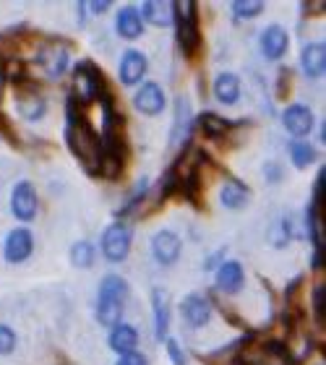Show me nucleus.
<instances>
[{
	"mask_svg": "<svg viewBox=\"0 0 326 365\" xmlns=\"http://www.w3.org/2000/svg\"><path fill=\"white\" fill-rule=\"evenodd\" d=\"M66 141L68 149L76 154L86 173L99 175V162H102V136L91 128L89 120L78 113V105L68 99V125H66Z\"/></svg>",
	"mask_w": 326,
	"mask_h": 365,
	"instance_id": "1",
	"label": "nucleus"
},
{
	"mask_svg": "<svg viewBox=\"0 0 326 365\" xmlns=\"http://www.w3.org/2000/svg\"><path fill=\"white\" fill-rule=\"evenodd\" d=\"M126 297H128V282L118 277V274H107L102 284H99L97 297V321L102 327H118L123 319V308H126Z\"/></svg>",
	"mask_w": 326,
	"mask_h": 365,
	"instance_id": "2",
	"label": "nucleus"
},
{
	"mask_svg": "<svg viewBox=\"0 0 326 365\" xmlns=\"http://www.w3.org/2000/svg\"><path fill=\"white\" fill-rule=\"evenodd\" d=\"M107 91L105 73L89 61H81L73 71V81H71V102L78 107H86L91 102H99V97Z\"/></svg>",
	"mask_w": 326,
	"mask_h": 365,
	"instance_id": "3",
	"label": "nucleus"
},
{
	"mask_svg": "<svg viewBox=\"0 0 326 365\" xmlns=\"http://www.w3.org/2000/svg\"><path fill=\"white\" fill-rule=\"evenodd\" d=\"M198 6L196 3H173V21L178 26V42L185 58H196L201 50V31H198Z\"/></svg>",
	"mask_w": 326,
	"mask_h": 365,
	"instance_id": "4",
	"label": "nucleus"
},
{
	"mask_svg": "<svg viewBox=\"0 0 326 365\" xmlns=\"http://www.w3.org/2000/svg\"><path fill=\"white\" fill-rule=\"evenodd\" d=\"M131 240H133V232L126 222H115L105 230L102 235V256L113 264H121V261L128 259L131 253Z\"/></svg>",
	"mask_w": 326,
	"mask_h": 365,
	"instance_id": "5",
	"label": "nucleus"
},
{
	"mask_svg": "<svg viewBox=\"0 0 326 365\" xmlns=\"http://www.w3.org/2000/svg\"><path fill=\"white\" fill-rule=\"evenodd\" d=\"M16 110L21 115L24 120L37 123L39 118H45L47 113V99L42 97V91L31 84L29 78L16 84Z\"/></svg>",
	"mask_w": 326,
	"mask_h": 365,
	"instance_id": "6",
	"label": "nucleus"
},
{
	"mask_svg": "<svg viewBox=\"0 0 326 365\" xmlns=\"http://www.w3.org/2000/svg\"><path fill=\"white\" fill-rule=\"evenodd\" d=\"M37 209H39L37 188H34L29 180L16 182L14 190H11V212H14L16 220H21V222L34 220V217H37Z\"/></svg>",
	"mask_w": 326,
	"mask_h": 365,
	"instance_id": "7",
	"label": "nucleus"
},
{
	"mask_svg": "<svg viewBox=\"0 0 326 365\" xmlns=\"http://www.w3.org/2000/svg\"><path fill=\"white\" fill-rule=\"evenodd\" d=\"M68 61H71L68 47L61 45V42H45L37 53V66L45 71V76H50V78L63 76L66 68H68Z\"/></svg>",
	"mask_w": 326,
	"mask_h": 365,
	"instance_id": "8",
	"label": "nucleus"
},
{
	"mask_svg": "<svg viewBox=\"0 0 326 365\" xmlns=\"http://www.w3.org/2000/svg\"><path fill=\"white\" fill-rule=\"evenodd\" d=\"M180 253H183V243L173 230H160L152 237V256L160 267H173L175 261L180 259Z\"/></svg>",
	"mask_w": 326,
	"mask_h": 365,
	"instance_id": "9",
	"label": "nucleus"
},
{
	"mask_svg": "<svg viewBox=\"0 0 326 365\" xmlns=\"http://www.w3.org/2000/svg\"><path fill=\"white\" fill-rule=\"evenodd\" d=\"M261 53H264L266 61H282L285 53H287L290 47V34L285 26L280 24H269L264 31H261Z\"/></svg>",
	"mask_w": 326,
	"mask_h": 365,
	"instance_id": "10",
	"label": "nucleus"
},
{
	"mask_svg": "<svg viewBox=\"0 0 326 365\" xmlns=\"http://www.w3.org/2000/svg\"><path fill=\"white\" fill-rule=\"evenodd\" d=\"M282 123H285V128H287L290 136H295V138L308 136V133L316 128V118H313L311 107H305V105H290L287 110L282 113Z\"/></svg>",
	"mask_w": 326,
	"mask_h": 365,
	"instance_id": "11",
	"label": "nucleus"
},
{
	"mask_svg": "<svg viewBox=\"0 0 326 365\" xmlns=\"http://www.w3.org/2000/svg\"><path fill=\"white\" fill-rule=\"evenodd\" d=\"M31 251H34V237H31L29 230H26V227H16L14 232H8L6 248H3L8 264H21V261L29 259Z\"/></svg>",
	"mask_w": 326,
	"mask_h": 365,
	"instance_id": "12",
	"label": "nucleus"
},
{
	"mask_svg": "<svg viewBox=\"0 0 326 365\" xmlns=\"http://www.w3.org/2000/svg\"><path fill=\"white\" fill-rule=\"evenodd\" d=\"M180 313H183V321H185L188 327L201 329L212 319V303L201 295H185L180 303Z\"/></svg>",
	"mask_w": 326,
	"mask_h": 365,
	"instance_id": "13",
	"label": "nucleus"
},
{
	"mask_svg": "<svg viewBox=\"0 0 326 365\" xmlns=\"http://www.w3.org/2000/svg\"><path fill=\"white\" fill-rule=\"evenodd\" d=\"M245 284V269L240 261H222L217 267V287L225 295H235Z\"/></svg>",
	"mask_w": 326,
	"mask_h": 365,
	"instance_id": "14",
	"label": "nucleus"
},
{
	"mask_svg": "<svg viewBox=\"0 0 326 365\" xmlns=\"http://www.w3.org/2000/svg\"><path fill=\"white\" fill-rule=\"evenodd\" d=\"M133 105H136L138 113L160 115L162 110H165V91H162L160 84H154V81H146V84L136 91V97H133Z\"/></svg>",
	"mask_w": 326,
	"mask_h": 365,
	"instance_id": "15",
	"label": "nucleus"
},
{
	"mask_svg": "<svg viewBox=\"0 0 326 365\" xmlns=\"http://www.w3.org/2000/svg\"><path fill=\"white\" fill-rule=\"evenodd\" d=\"M152 311H154V336L157 342H165L170 331V295L162 287L152 289Z\"/></svg>",
	"mask_w": 326,
	"mask_h": 365,
	"instance_id": "16",
	"label": "nucleus"
},
{
	"mask_svg": "<svg viewBox=\"0 0 326 365\" xmlns=\"http://www.w3.org/2000/svg\"><path fill=\"white\" fill-rule=\"evenodd\" d=\"M149 63H146V55L138 53V50H128L123 53L121 58V81L123 86H136L141 78H144Z\"/></svg>",
	"mask_w": 326,
	"mask_h": 365,
	"instance_id": "17",
	"label": "nucleus"
},
{
	"mask_svg": "<svg viewBox=\"0 0 326 365\" xmlns=\"http://www.w3.org/2000/svg\"><path fill=\"white\" fill-rule=\"evenodd\" d=\"M300 68L308 78H321L326 71V47L324 42H308L300 53Z\"/></svg>",
	"mask_w": 326,
	"mask_h": 365,
	"instance_id": "18",
	"label": "nucleus"
},
{
	"mask_svg": "<svg viewBox=\"0 0 326 365\" xmlns=\"http://www.w3.org/2000/svg\"><path fill=\"white\" fill-rule=\"evenodd\" d=\"M190 128H193V113H190V105L185 99H178L175 102V120H173V133H170V144L183 146L188 141Z\"/></svg>",
	"mask_w": 326,
	"mask_h": 365,
	"instance_id": "19",
	"label": "nucleus"
},
{
	"mask_svg": "<svg viewBox=\"0 0 326 365\" xmlns=\"http://www.w3.org/2000/svg\"><path fill=\"white\" fill-rule=\"evenodd\" d=\"M115 31H118L123 39H128V42H133V39H138L144 34V21H141V16H138L136 8L133 6L121 8V14L115 19Z\"/></svg>",
	"mask_w": 326,
	"mask_h": 365,
	"instance_id": "20",
	"label": "nucleus"
},
{
	"mask_svg": "<svg viewBox=\"0 0 326 365\" xmlns=\"http://www.w3.org/2000/svg\"><path fill=\"white\" fill-rule=\"evenodd\" d=\"M220 201H222L225 209L238 212V209H243V206L250 201V190L245 188L240 180H235V178H228L220 188Z\"/></svg>",
	"mask_w": 326,
	"mask_h": 365,
	"instance_id": "21",
	"label": "nucleus"
},
{
	"mask_svg": "<svg viewBox=\"0 0 326 365\" xmlns=\"http://www.w3.org/2000/svg\"><path fill=\"white\" fill-rule=\"evenodd\" d=\"M141 21H149L152 26H170L173 24V3H165V0H146L141 11Z\"/></svg>",
	"mask_w": 326,
	"mask_h": 365,
	"instance_id": "22",
	"label": "nucleus"
},
{
	"mask_svg": "<svg viewBox=\"0 0 326 365\" xmlns=\"http://www.w3.org/2000/svg\"><path fill=\"white\" fill-rule=\"evenodd\" d=\"M107 342H110V347H113L118 355H128V352H136L138 331L131 327V324H118V327H113Z\"/></svg>",
	"mask_w": 326,
	"mask_h": 365,
	"instance_id": "23",
	"label": "nucleus"
},
{
	"mask_svg": "<svg viewBox=\"0 0 326 365\" xmlns=\"http://www.w3.org/2000/svg\"><path fill=\"white\" fill-rule=\"evenodd\" d=\"M193 123H196L198 130H201L206 138H212V141H220V138H225L230 130H233V123L225 120V118H220V115H214V113L198 115Z\"/></svg>",
	"mask_w": 326,
	"mask_h": 365,
	"instance_id": "24",
	"label": "nucleus"
},
{
	"mask_svg": "<svg viewBox=\"0 0 326 365\" xmlns=\"http://www.w3.org/2000/svg\"><path fill=\"white\" fill-rule=\"evenodd\" d=\"M214 97L220 99L222 105H235L240 99V78L235 73H220L214 78Z\"/></svg>",
	"mask_w": 326,
	"mask_h": 365,
	"instance_id": "25",
	"label": "nucleus"
},
{
	"mask_svg": "<svg viewBox=\"0 0 326 365\" xmlns=\"http://www.w3.org/2000/svg\"><path fill=\"white\" fill-rule=\"evenodd\" d=\"M290 160L297 170H305L316 160V149L308 141H295V144H290Z\"/></svg>",
	"mask_w": 326,
	"mask_h": 365,
	"instance_id": "26",
	"label": "nucleus"
},
{
	"mask_svg": "<svg viewBox=\"0 0 326 365\" xmlns=\"http://www.w3.org/2000/svg\"><path fill=\"white\" fill-rule=\"evenodd\" d=\"M71 264L76 269H89L94 264V245L89 240H81L71 248Z\"/></svg>",
	"mask_w": 326,
	"mask_h": 365,
	"instance_id": "27",
	"label": "nucleus"
},
{
	"mask_svg": "<svg viewBox=\"0 0 326 365\" xmlns=\"http://www.w3.org/2000/svg\"><path fill=\"white\" fill-rule=\"evenodd\" d=\"M261 11H264V3H261V0H235V3H233V16H235V21L256 19Z\"/></svg>",
	"mask_w": 326,
	"mask_h": 365,
	"instance_id": "28",
	"label": "nucleus"
},
{
	"mask_svg": "<svg viewBox=\"0 0 326 365\" xmlns=\"http://www.w3.org/2000/svg\"><path fill=\"white\" fill-rule=\"evenodd\" d=\"M311 311L316 316L319 324H324V311H326V287L324 284H316L311 289Z\"/></svg>",
	"mask_w": 326,
	"mask_h": 365,
	"instance_id": "29",
	"label": "nucleus"
},
{
	"mask_svg": "<svg viewBox=\"0 0 326 365\" xmlns=\"http://www.w3.org/2000/svg\"><path fill=\"white\" fill-rule=\"evenodd\" d=\"M16 350V331L6 324H0V355H11Z\"/></svg>",
	"mask_w": 326,
	"mask_h": 365,
	"instance_id": "30",
	"label": "nucleus"
},
{
	"mask_svg": "<svg viewBox=\"0 0 326 365\" xmlns=\"http://www.w3.org/2000/svg\"><path fill=\"white\" fill-rule=\"evenodd\" d=\"M165 350H167V355H170V360H173V365L188 363V355L183 352V347L178 344V339H173V336H167L165 339Z\"/></svg>",
	"mask_w": 326,
	"mask_h": 365,
	"instance_id": "31",
	"label": "nucleus"
},
{
	"mask_svg": "<svg viewBox=\"0 0 326 365\" xmlns=\"http://www.w3.org/2000/svg\"><path fill=\"white\" fill-rule=\"evenodd\" d=\"M290 91H292V71L282 68L280 73H277V97L287 99Z\"/></svg>",
	"mask_w": 326,
	"mask_h": 365,
	"instance_id": "32",
	"label": "nucleus"
},
{
	"mask_svg": "<svg viewBox=\"0 0 326 365\" xmlns=\"http://www.w3.org/2000/svg\"><path fill=\"white\" fill-rule=\"evenodd\" d=\"M115 365H149L141 352H128V355H121Z\"/></svg>",
	"mask_w": 326,
	"mask_h": 365,
	"instance_id": "33",
	"label": "nucleus"
},
{
	"mask_svg": "<svg viewBox=\"0 0 326 365\" xmlns=\"http://www.w3.org/2000/svg\"><path fill=\"white\" fill-rule=\"evenodd\" d=\"M225 256H228V251H225V248H220V251L212 253V256H209V259L204 261V267H206V269H217V267L222 264V261H228Z\"/></svg>",
	"mask_w": 326,
	"mask_h": 365,
	"instance_id": "34",
	"label": "nucleus"
},
{
	"mask_svg": "<svg viewBox=\"0 0 326 365\" xmlns=\"http://www.w3.org/2000/svg\"><path fill=\"white\" fill-rule=\"evenodd\" d=\"M264 175L274 182V180H280V178H282V170L277 168V162H272V165H266V168H264Z\"/></svg>",
	"mask_w": 326,
	"mask_h": 365,
	"instance_id": "35",
	"label": "nucleus"
},
{
	"mask_svg": "<svg viewBox=\"0 0 326 365\" xmlns=\"http://www.w3.org/2000/svg\"><path fill=\"white\" fill-rule=\"evenodd\" d=\"M110 6H113V3H86V8H91V11H94V14H105V11H110Z\"/></svg>",
	"mask_w": 326,
	"mask_h": 365,
	"instance_id": "36",
	"label": "nucleus"
},
{
	"mask_svg": "<svg viewBox=\"0 0 326 365\" xmlns=\"http://www.w3.org/2000/svg\"><path fill=\"white\" fill-rule=\"evenodd\" d=\"M319 365H321V363H319Z\"/></svg>",
	"mask_w": 326,
	"mask_h": 365,
	"instance_id": "37",
	"label": "nucleus"
}]
</instances>
